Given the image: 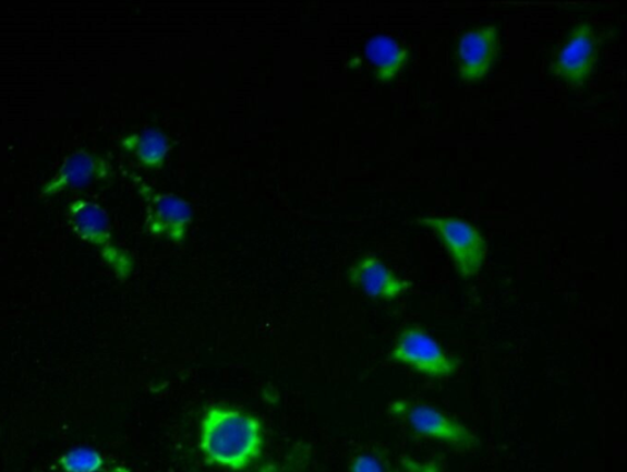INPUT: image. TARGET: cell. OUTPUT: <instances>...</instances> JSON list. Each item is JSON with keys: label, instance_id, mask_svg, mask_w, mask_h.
<instances>
[{"label": "cell", "instance_id": "9a60e30c", "mask_svg": "<svg viewBox=\"0 0 627 472\" xmlns=\"http://www.w3.org/2000/svg\"><path fill=\"white\" fill-rule=\"evenodd\" d=\"M401 465L406 472H442V463L437 458L421 463L411 457H402Z\"/></svg>", "mask_w": 627, "mask_h": 472}, {"label": "cell", "instance_id": "8fae6325", "mask_svg": "<svg viewBox=\"0 0 627 472\" xmlns=\"http://www.w3.org/2000/svg\"><path fill=\"white\" fill-rule=\"evenodd\" d=\"M364 53L373 66L376 82L381 84L391 83L410 59V50L387 35H376L367 39Z\"/></svg>", "mask_w": 627, "mask_h": 472}, {"label": "cell", "instance_id": "ba28073f", "mask_svg": "<svg viewBox=\"0 0 627 472\" xmlns=\"http://www.w3.org/2000/svg\"><path fill=\"white\" fill-rule=\"evenodd\" d=\"M113 169L107 158L77 149L64 158L55 176L43 186L41 195L57 196L67 191L107 182L112 178Z\"/></svg>", "mask_w": 627, "mask_h": 472}, {"label": "cell", "instance_id": "5bb4252c", "mask_svg": "<svg viewBox=\"0 0 627 472\" xmlns=\"http://www.w3.org/2000/svg\"><path fill=\"white\" fill-rule=\"evenodd\" d=\"M350 472H386V468L379 457L365 453L352 460Z\"/></svg>", "mask_w": 627, "mask_h": 472}, {"label": "cell", "instance_id": "277c9868", "mask_svg": "<svg viewBox=\"0 0 627 472\" xmlns=\"http://www.w3.org/2000/svg\"><path fill=\"white\" fill-rule=\"evenodd\" d=\"M389 414L403 421L417 436L443 441L459 450L481 446L480 438L469 427L432 406L398 399L391 401Z\"/></svg>", "mask_w": 627, "mask_h": 472}, {"label": "cell", "instance_id": "5b68a950", "mask_svg": "<svg viewBox=\"0 0 627 472\" xmlns=\"http://www.w3.org/2000/svg\"><path fill=\"white\" fill-rule=\"evenodd\" d=\"M417 223L432 229L439 238L463 279L481 274L487 246L480 229L467 220L451 217H423L418 218Z\"/></svg>", "mask_w": 627, "mask_h": 472}, {"label": "cell", "instance_id": "9c48e42d", "mask_svg": "<svg viewBox=\"0 0 627 472\" xmlns=\"http://www.w3.org/2000/svg\"><path fill=\"white\" fill-rule=\"evenodd\" d=\"M499 53V32L495 25L470 29L457 46V70L465 83H477L490 74Z\"/></svg>", "mask_w": 627, "mask_h": 472}, {"label": "cell", "instance_id": "6da1fadb", "mask_svg": "<svg viewBox=\"0 0 627 472\" xmlns=\"http://www.w3.org/2000/svg\"><path fill=\"white\" fill-rule=\"evenodd\" d=\"M198 448L206 464L244 471L263 453L264 431L261 420L237 409L208 408L202 419Z\"/></svg>", "mask_w": 627, "mask_h": 472}, {"label": "cell", "instance_id": "7c38bea8", "mask_svg": "<svg viewBox=\"0 0 627 472\" xmlns=\"http://www.w3.org/2000/svg\"><path fill=\"white\" fill-rule=\"evenodd\" d=\"M119 145L147 170H161L172 150L171 140L156 128L123 136Z\"/></svg>", "mask_w": 627, "mask_h": 472}, {"label": "cell", "instance_id": "2e32d148", "mask_svg": "<svg viewBox=\"0 0 627 472\" xmlns=\"http://www.w3.org/2000/svg\"><path fill=\"white\" fill-rule=\"evenodd\" d=\"M107 472H134V471L125 465H116L109 469Z\"/></svg>", "mask_w": 627, "mask_h": 472}, {"label": "cell", "instance_id": "7a4b0ae2", "mask_svg": "<svg viewBox=\"0 0 627 472\" xmlns=\"http://www.w3.org/2000/svg\"><path fill=\"white\" fill-rule=\"evenodd\" d=\"M67 219L72 232L98 251L118 279L131 278L135 267L134 258L116 243L111 218L101 205L92 199H74L67 207Z\"/></svg>", "mask_w": 627, "mask_h": 472}, {"label": "cell", "instance_id": "8992f818", "mask_svg": "<svg viewBox=\"0 0 627 472\" xmlns=\"http://www.w3.org/2000/svg\"><path fill=\"white\" fill-rule=\"evenodd\" d=\"M390 360L431 378L451 377L461 364L460 359L447 353L439 341L417 326L401 331L391 350Z\"/></svg>", "mask_w": 627, "mask_h": 472}, {"label": "cell", "instance_id": "30bf717a", "mask_svg": "<svg viewBox=\"0 0 627 472\" xmlns=\"http://www.w3.org/2000/svg\"><path fill=\"white\" fill-rule=\"evenodd\" d=\"M347 278L352 286L360 288L365 295L379 300H395L406 294L413 287L411 280L395 275L375 255H365L358 259L348 269Z\"/></svg>", "mask_w": 627, "mask_h": 472}, {"label": "cell", "instance_id": "3957f363", "mask_svg": "<svg viewBox=\"0 0 627 472\" xmlns=\"http://www.w3.org/2000/svg\"><path fill=\"white\" fill-rule=\"evenodd\" d=\"M123 174L144 201L146 232L173 244H183L193 225L192 205L181 196L156 190L133 170L123 169Z\"/></svg>", "mask_w": 627, "mask_h": 472}, {"label": "cell", "instance_id": "52a82bcc", "mask_svg": "<svg viewBox=\"0 0 627 472\" xmlns=\"http://www.w3.org/2000/svg\"><path fill=\"white\" fill-rule=\"evenodd\" d=\"M600 45L591 24L577 26L552 64V73L567 85L581 87L599 63Z\"/></svg>", "mask_w": 627, "mask_h": 472}, {"label": "cell", "instance_id": "4fadbf2b", "mask_svg": "<svg viewBox=\"0 0 627 472\" xmlns=\"http://www.w3.org/2000/svg\"><path fill=\"white\" fill-rule=\"evenodd\" d=\"M105 464L104 456L88 447L68 450L57 460V467L62 472H103Z\"/></svg>", "mask_w": 627, "mask_h": 472}]
</instances>
